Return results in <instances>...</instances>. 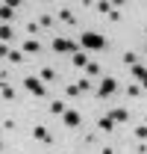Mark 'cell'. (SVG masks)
<instances>
[{
	"instance_id": "obj_19",
	"label": "cell",
	"mask_w": 147,
	"mask_h": 154,
	"mask_svg": "<svg viewBox=\"0 0 147 154\" xmlns=\"http://www.w3.org/2000/svg\"><path fill=\"white\" fill-rule=\"evenodd\" d=\"M38 24H41L44 30H50V27H53V15H47V12H41V15H38Z\"/></svg>"
},
{
	"instance_id": "obj_3",
	"label": "cell",
	"mask_w": 147,
	"mask_h": 154,
	"mask_svg": "<svg viewBox=\"0 0 147 154\" xmlns=\"http://www.w3.org/2000/svg\"><path fill=\"white\" fill-rule=\"evenodd\" d=\"M53 54H79V45L71 42V38H62V36H53Z\"/></svg>"
},
{
	"instance_id": "obj_30",
	"label": "cell",
	"mask_w": 147,
	"mask_h": 154,
	"mask_svg": "<svg viewBox=\"0 0 147 154\" xmlns=\"http://www.w3.org/2000/svg\"><path fill=\"white\" fill-rule=\"evenodd\" d=\"M100 154H115V148H103V151H100Z\"/></svg>"
},
{
	"instance_id": "obj_14",
	"label": "cell",
	"mask_w": 147,
	"mask_h": 154,
	"mask_svg": "<svg viewBox=\"0 0 147 154\" xmlns=\"http://www.w3.org/2000/svg\"><path fill=\"white\" fill-rule=\"evenodd\" d=\"M15 36V30H12V27H9V24H3V27H0V42H3V45H9V38Z\"/></svg>"
},
{
	"instance_id": "obj_16",
	"label": "cell",
	"mask_w": 147,
	"mask_h": 154,
	"mask_svg": "<svg viewBox=\"0 0 147 154\" xmlns=\"http://www.w3.org/2000/svg\"><path fill=\"white\" fill-rule=\"evenodd\" d=\"M94 9H97V12H103V15H109L112 9H115V3H109V0H100V3H94Z\"/></svg>"
},
{
	"instance_id": "obj_6",
	"label": "cell",
	"mask_w": 147,
	"mask_h": 154,
	"mask_svg": "<svg viewBox=\"0 0 147 154\" xmlns=\"http://www.w3.org/2000/svg\"><path fill=\"white\" fill-rule=\"evenodd\" d=\"M33 139H38V142H53V134H50V128H44V125H36L33 128Z\"/></svg>"
},
{
	"instance_id": "obj_23",
	"label": "cell",
	"mask_w": 147,
	"mask_h": 154,
	"mask_svg": "<svg viewBox=\"0 0 147 154\" xmlns=\"http://www.w3.org/2000/svg\"><path fill=\"white\" fill-rule=\"evenodd\" d=\"M79 89H82V92H91V89H94L91 77H82V80H79Z\"/></svg>"
},
{
	"instance_id": "obj_17",
	"label": "cell",
	"mask_w": 147,
	"mask_h": 154,
	"mask_svg": "<svg viewBox=\"0 0 147 154\" xmlns=\"http://www.w3.org/2000/svg\"><path fill=\"white\" fill-rule=\"evenodd\" d=\"M132 77H135V80H144V77H147V65H141V62L132 65Z\"/></svg>"
},
{
	"instance_id": "obj_31",
	"label": "cell",
	"mask_w": 147,
	"mask_h": 154,
	"mask_svg": "<svg viewBox=\"0 0 147 154\" xmlns=\"http://www.w3.org/2000/svg\"><path fill=\"white\" fill-rule=\"evenodd\" d=\"M141 89H147V77H144V80H141Z\"/></svg>"
},
{
	"instance_id": "obj_22",
	"label": "cell",
	"mask_w": 147,
	"mask_h": 154,
	"mask_svg": "<svg viewBox=\"0 0 147 154\" xmlns=\"http://www.w3.org/2000/svg\"><path fill=\"white\" fill-rule=\"evenodd\" d=\"M27 33H30V36L36 38L38 33H41V24H36V21H30V24H27Z\"/></svg>"
},
{
	"instance_id": "obj_2",
	"label": "cell",
	"mask_w": 147,
	"mask_h": 154,
	"mask_svg": "<svg viewBox=\"0 0 147 154\" xmlns=\"http://www.w3.org/2000/svg\"><path fill=\"white\" fill-rule=\"evenodd\" d=\"M24 89H27V92H30V95H36V98H44L47 95V86H44V80H41V77H24Z\"/></svg>"
},
{
	"instance_id": "obj_25",
	"label": "cell",
	"mask_w": 147,
	"mask_h": 154,
	"mask_svg": "<svg viewBox=\"0 0 147 154\" xmlns=\"http://www.w3.org/2000/svg\"><path fill=\"white\" fill-rule=\"evenodd\" d=\"M85 71H88V77H97V74H100V65H97V62H88Z\"/></svg>"
},
{
	"instance_id": "obj_24",
	"label": "cell",
	"mask_w": 147,
	"mask_h": 154,
	"mask_svg": "<svg viewBox=\"0 0 147 154\" xmlns=\"http://www.w3.org/2000/svg\"><path fill=\"white\" fill-rule=\"evenodd\" d=\"M3 98H6V101H15V89H12L9 83H3Z\"/></svg>"
},
{
	"instance_id": "obj_29",
	"label": "cell",
	"mask_w": 147,
	"mask_h": 154,
	"mask_svg": "<svg viewBox=\"0 0 147 154\" xmlns=\"http://www.w3.org/2000/svg\"><path fill=\"white\" fill-rule=\"evenodd\" d=\"M3 131H15V119H6L3 122Z\"/></svg>"
},
{
	"instance_id": "obj_5",
	"label": "cell",
	"mask_w": 147,
	"mask_h": 154,
	"mask_svg": "<svg viewBox=\"0 0 147 154\" xmlns=\"http://www.w3.org/2000/svg\"><path fill=\"white\" fill-rule=\"evenodd\" d=\"M62 122H65V128H79V125H82V116H79V110H71V107H68V113L62 116Z\"/></svg>"
},
{
	"instance_id": "obj_11",
	"label": "cell",
	"mask_w": 147,
	"mask_h": 154,
	"mask_svg": "<svg viewBox=\"0 0 147 154\" xmlns=\"http://www.w3.org/2000/svg\"><path fill=\"white\" fill-rule=\"evenodd\" d=\"M38 51H41V45H38V38H27V42H24V54H33V57H36Z\"/></svg>"
},
{
	"instance_id": "obj_8",
	"label": "cell",
	"mask_w": 147,
	"mask_h": 154,
	"mask_svg": "<svg viewBox=\"0 0 147 154\" xmlns=\"http://www.w3.org/2000/svg\"><path fill=\"white\" fill-rule=\"evenodd\" d=\"M71 62H74V68H85L91 59H88V54H85V51H79V54H74V57H71Z\"/></svg>"
},
{
	"instance_id": "obj_15",
	"label": "cell",
	"mask_w": 147,
	"mask_h": 154,
	"mask_svg": "<svg viewBox=\"0 0 147 154\" xmlns=\"http://www.w3.org/2000/svg\"><path fill=\"white\" fill-rule=\"evenodd\" d=\"M65 95H68V98H79V95H82L79 83H68V86H65Z\"/></svg>"
},
{
	"instance_id": "obj_4",
	"label": "cell",
	"mask_w": 147,
	"mask_h": 154,
	"mask_svg": "<svg viewBox=\"0 0 147 154\" xmlns=\"http://www.w3.org/2000/svg\"><path fill=\"white\" fill-rule=\"evenodd\" d=\"M115 92H118V80H115V77H103V83L97 86V95L109 98V95H115Z\"/></svg>"
},
{
	"instance_id": "obj_18",
	"label": "cell",
	"mask_w": 147,
	"mask_h": 154,
	"mask_svg": "<svg viewBox=\"0 0 147 154\" xmlns=\"http://www.w3.org/2000/svg\"><path fill=\"white\" fill-rule=\"evenodd\" d=\"M38 77H41L44 83H53V80H56V68H41V74H38Z\"/></svg>"
},
{
	"instance_id": "obj_10",
	"label": "cell",
	"mask_w": 147,
	"mask_h": 154,
	"mask_svg": "<svg viewBox=\"0 0 147 154\" xmlns=\"http://www.w3.org/2000/svg\"><path fill=\"white\" fill-rule=\"evenodd\" d=\"M0 18H3V24H9V21L15 18V6H9V3H3V6H0Z\"/></svg>"
},
{
	"instance_id": "obj_28",
	"label": "cell",
	"mask_w": 147,
	"mask_h": 154,
	"mask_svg": "<svg viewBox=\"0 0 147 154\" xmlns=\"http://www.w3.org/2000/svg\"><path fill=\"white\" fill-rule=\"evenodd\" d=\"M106 18H109V21H121V12H118V6L112 9V12H109V15H106Z\"/></svg>"
},
{
	"instance_id": "obj_32",
	"label": "cell",
	"mask_w": 147,
	"mask_h": 154,
	"mask_svg": "<svg viewBox=\"0 0 147 154\" xmlns=\"http://www.w3.org/2000/svg\"><path fill=\"white\" fill-rule=\"evenodd\" d=\"M144 33H147V27H144Z\"/></svg>"
},
{
	"instance_id": "obj_1",
	"label": "cell",
	"mask_w": 147,
	"mask_h": 154,
	"mask_svg": "<svg viewBox=\"0 0 147 154\" xmlns=\"http://www.w3.org/2000/svg\"><path fill=\"white\" fill-rule=\"evenodd\" d=\"M79 45H82L85 51H106V48H109V42L100 36V33H82V36H79Z\"/></svg>"
},
{
	"instance_id": "obj_27",
	"label": "cell",
	"mask_w": 147,
	"mask_h": 154,
	"mask_svg": "<svg viewBox=\"0 0 147 154\" xmlns=\"http://www.w3.org/2000/svg\"><path fill=\"white\" fill-rule=\"evenodd\" d=\"M127 95L129 98H138V95H141V89H138L135 83H129V86H127Z\"/></svg>"
},
{
	"instance_id": "obj_26",
	"label": "cell",
	"mask_w": 147,
	"mask_h": 154,
	"mask_svg": "<svg viewBox=\"0 0 147 154\" xmlns=\"http://www.w3.org/2000/svg\"><path fill=\"white\" fill-rule=\"evenodd\" d=\"M135 136H138L141 142H147V125H138V128H135Z\"/></svg>"
},
{
	"instance_id": "obj_21",
	"label": "cell",
	"mask_w": 147,
	"mask_h": 154,
	"mask_svg": "<svg viewBox=\"0 0 147 154\" xmlns=\"http://www.w3.org/2000/svg\"><path fill=\"white\" fill-rule=\"evenodd\" d=\"M124 62H127L129 68H132V65H138V54H132V51H127V54H124Z\"/></svg>"
},
{
	"instance_id": "obj_13",
	"label": "cell",
	"mask_w": 147,
	"mask_h": 154,
	"mask_svg": "<svg viewBox=\"0 0 147 154\" xmlns=\"http://www.w3.org/2000/svg\"><path fill=\"white\" fill-rule=\"evenodd\" d=\"M109 116L115 119V122H129V110H124V107H115Z\"/></svg>"
},
{
	"instance_id": "obj_12",
	"label": "cell",
	"mask_w": 147,
	"mask_h": 154,
	"mask_svg": "<svg viewBox=\"0 0 147 154\" xmlns=\"http://www.w3.org/2000/svg\"><path fill=\"white\" fill-rule=\"evenodd\" d=\"M47 110H50V116H65V113H68V107H65V101H53V104H50Z\"/></svg>"
},
{
	"instance_id": "obj_9",
	"label": "cell",
	"mask_w": 147,
	"mask_h": 154,
	"mask_svg": "<svg viewBox=\"0 0 147 154\" xmlns=\"http://www.w3.org/2000/svg\"><path fill=\"white\" fill-rule=\"evenodd\" d=\"M56 15H59V21H65V24H76V15H74V9H68V6H62Z\"/></svg>"
},
{
	"instance_id": "obj_20",
	"label": "cell",
	"mask_w": 147,
	"mask_h": 154,
	"mask_svg": "<svg viewBox=\"0 0 147 154\" xmlns=\"http://www.w3.org/2000/svg\"><path fill=\"white\" fill-rule=\"evenodd\" d=\"M9 62H15V65H21V62H24V51H9Z\"/></svg>"
},
{
	"instance_id": "obj_7",
	"label": "cell",
	"mask_w": 147,
	"mask_h": 154,
	"mask_svg": "<svg viewBox=\"0 0 147 154\" xmlns=\"http://www.w3.org/2000/svg\"><path fill=\"white\" fill-rule=\"evenodd\" d=\"M115 125H118V122H115L112 116H100V122H97V131H103V134H112V131H115Z\"/></svg>"
}]
</instances>
